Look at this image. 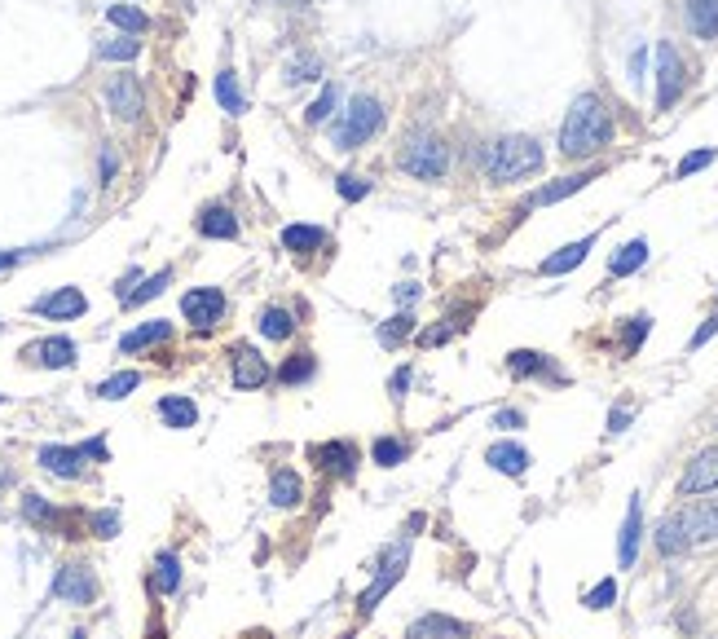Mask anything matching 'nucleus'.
Instances as JSON below:
<instances>
[{
	"instance_id": "nucleus-26",
	"label": "nucleus",
	"mask_w": 718,
	"mask_h": 639,
	"mask_svg": "<svg viewBox=\"0 0 718 639\" xmlns=\"http://www.w3.org/2000/svg\"><path fill=\"white\" fill-rule=\"evenodd\" d=\"M644 261H648V243H644V238H630V243H626V247L617 252L613 261H609V270H613L617 278H626V273L639 270Z\"/></svg>"
},
{
	"instance_id": "nucleus-22",
	"label": "nucleus",
	"mask_w": 718,
	"mask_h": 639,
	"mask_svg": "<svg viewBox=\"0 0 718 639\" xmlns=\"http://www.w3.org/2000/svg\"><path fill=\"white\" fill-rule=\"evenodd\" d=\"M300 499H305V485H300L296 468H278L274 481H269V503H274V507H296Z\"/></svg>"
},
{
	"instance_id": "nucleus-29",
	"label": "nucleus",
	"mask_w": 718,
	"mask_h": 639,
	"mask_svg": "<svg viewBox=\"0 0 718 639\" xmlns=\"http://www.w3.org/2000/svg\"><path fill=\"white\" fill-rule=\"evenodd\" d=\"M106 18H110L119 32H128V35H141L146 27H150V18L141 14L137 5H110V9H106Z\"/></svg>"
},
{
	"instance_id": "nucleus-55",
	"label": "nucleus",
	"mask_w": 718,
	"mask_h": 639,
	"mask_svg": "<svg viewBox=\"0 0 718 639\" xmlns=\"http://www.w3.org/2000/svg\"><path fill=\"white\" fill-rule=\"evenodd\" d=\"M626 424H630V410H621V405H617L613 415H609V433H621Z\"/></svg>"
},
{
	"instance_id": "nucleus-12",
	"label": "nucleus",
	"mask_w": 718,
	"mask_h": 639,
	"mask_svg": "<svg viewBox=\"0 0 718 639\" xmlns=\"http://www.w3.org/2000/svg\"><path fill=\"white\" fill-rule=\"evenodd\" d=\"M32 309L40 313V318H53V322H71V318H80V313L89 309V300H84V291H80V287H58L53 296H40Z\"/></svg>"
},
{
	"instance_id": "nucleus-15",
	"label": "nucleus",
	"mask_w": 718,
	"mask_h": 639,
	"mask_svg": "<svg viewBox=\"0 0 718 639\" xmlns=\"http://www.w3.org/2000/svg\"><path fill=\"white\" fill-rule=\"evenodd\" d=\"M27 358H32L35 367H49V370H67L75 367V344L67 336H53V339H40L27 348Z\"/></svg>"
},
{
	"instance_id": "nucleus-31",
	"label": "nucleus",
	"mask_w": 718,
	"mask_h": 639,
	"mask_svg": "<svg viewBox=\"0 0 718 639\" xmlns=\"http://www.w3.org/2000/svg\"><path fill=\"white\" fill-rule=\"evenodd\" d=\"M168 282H172V270H159V273H150V278H146V282H141L137 291H128V296H124V304H128V309H137V304L155 300V296H164V291H168Z\"/></svg>"
},
{
	"instance_id": "nucleus-3",
	"label": "nucleus",
	"mask_w": 718,
	"mask_h": 639,
	"mask_svg": "<svg viewBox=\"0 0 718 639\" xmlns=\"http://www.w3.org/2000/svg\"><path fill=\"white\" fill-rule=\"evenodd\" d=\"M383 129V106H379L375 98H353L348 101V110H344V119L335 124V133H331V141L340 146V150H357L362 141H371V137Z\"/></svg>"
},
{
	"instance_id": "nucleus-8",
	"label": "nucleus",
	"mask_w": 718,
	"mask_h": 639,
	"mask_svg": "<svg viewBox=\"0 0 718 639\" xmlns=\"http://www.w3.org/2000/svg\"><path fill=\"white\" fill-rule=\"evenodd\" d=\"M675 520H679V529H684L687 547H692V542H714L718 539V499L684 507V511H675Z\"/></svg>"
},
{
	"instance_id": "nucleus-1",
	"label": "nucleus",
	"mask_w": 718,
	"mask_h": 639,
	"mask_svg": "<svg viewBox=\"0 0 718 639\" xmlns=\"http://www.w3.org/2000/svg\"><path fill=\"white\" fill-rule=\"evenodd\" d=\"M609 141H613V115H609V106L595 98V93H581V98L569 106V115H564L560 155H564V159H586V155H600Z\"/></svg>"
},
{
	"instance_id": "nucleus-2",
	"label": "nucleus",
	"mask_w": 718,
	"mask_h": 639,
	"mask_svg": "<svg viewBox=\"0 0 718 639\" xmlns=\"http://www.w3.org/2000/svg\"><path fill=\"white\" fill-rule=\"evenodd\" d=\"M543 168V146L534 137H503L485 150V176L489 181H520Z\"/></svg>"
},
{
	"instance_id": "nucleus-36",
	"label": "nucleus",
	"mask_w": 718,
	"mask_h": 639,
	"mask_svg": "<svg viewBox=\"0 0 718 639\" xmlns=\"http://www.w3.org/2000/svg\"><path fill=\"white\" fill-rule=\"evenodd\" d=\"M313 375V358L308 353H291L282 367H278V384H305Z\"/></svg>"
},
{
	"instance_id": "nucleus-16",
	"label": "nucleus",
	"mask_w": 718,
	"mask_h": 639,
	"mask_svg": "<svg viewBox=\"0 0 718 639\" xmlns=\"http://www.w3.org/2000/svg\"><path fill=\"white\" fill-rule=\"evenodd\" d=\"M40 468L62 476V481H75V476L84 472V454L71 450V445H44V450H40Z\"/></svg>"
},
{
	"instance_id": "nucleus-4",
	"label": "nucleus",
	"mask_w": 718,
	"mask_h": 639,
	"mask_svg": "<svg viewBox=\"0 0 718 639\" xmlns=\"http://www.w3.org/2000/svg\"><path fill=\"white\" fill-rule=\"evenodd\" d=\"M397 164L411 172V176H419V181H441L445 172H449V146H445L441 137L419 133L406 141V150H402Z\"/></svg>"
},
{
	"instance_id": "nucleus-9",
	"label": "nucleus",
	"mask_w": 718,
	"mask_h": 639,
	"mask_svg": "<svg viewBox=\"0 0 718 639\" xmlns=\"http://www.w3.org/2000/svg\"><path fill=\"white\" fill-rule=\"evenodd\" d=\"M106 106L119 115V119H128V124H137L141 119V110H146V98H141V84H137V75H115L110 84H106Z\"/></svg>"
},
{
	"instance_id": "nucleus-11",
	"label": "nucleus",
	"mask_w": 718,
	"mask_h": 639,
	"mask_svg": "<svg viewBox=\"0 0 718 639\" xmlns=\"http://www.w3.org/2000/svg\"><path fill=\"white\" fill-rule=\"evenodd\" d=\"M230 370H234V388H242V393L269 384V362H265L256 348H247V344L230 353Z\"/></svg>"
},
{
	"instance_id": "nucleus-52",
	"label": "nucleus",
	"mask_w": 718,
	"mask_h": 639,
	"mask_svg": "<svg viewBox=\"0 0 718 639\" xmlns=\"http://www.w3.org/2000/svg\"><path fill=\"white\" fill-rule=\"evenodd\" d=\"M115 168H119V159H115V150L106 146V150H102V186H110V176H115Z\"/></svg>"
},
{
	"instance_id": "nucleus-60",
	"label": "nucleus",
	"mask_w": 718,
	"mask_h": 639,
	"mask_svg": "<svg viewBox=\"0 0 718 639\" xmlns=\"http://www.w3.org/2000/svg\"><path fill=\"white\" fill-rule=\"evenodd\" d=\"M247 639H269V635H247Z\"/></svg>"
},
{
	"instance_id": "nucleus-14",
	"label": "nucleus",
	"mask_w": 718,
	"mask_h": 639,
	"mask_svg": "<svg viewBox=\"0 0 718 639\" xmlns=\"http://www.w3.org/2000/svg\"><path fill=\"white\" fill-rule=\"evenodd\" d=\"M468 635L472 631L458 617H445V613H428V617L411 622V631H406V639H468Z\"/></svg>"
},
{
	"instance_id": "nucleus-41",
	"label": "nucleus",
	"mask_w": 718,
	"mask_h": 639,
	"mask_svg": "<svg viewBox=\"0 0 718 639\" xmlns=\"http://www.w3.org/2000/svg\"><path fill=\"white\" fill-rule=\"evenodd\" d=\"M98 53H102L106 62H133V58L141 53V44H137V40H128V35H124V40H106L102 49H98Z\"/></svg>"
},
{
	"instance_id": "nucleus-24",
	"label": "nucleus",
	"mask_w": 718,
	"mask_h": 639,
	"mask_svg": "<svg viewBox=\"0 0 718 639\" xmlns=\"http://www.w3.org/2000/svg\"><path fill=\"white\" fill-rule=\"evenodd\" d=\"M199 234L203 238H239V216L230 207H207L199 216Z\"/></svg>"
},
{
	"instance_id": "nucleus-45",
	"label": "nucleus",
	"mask_w": 718,
	"mask_h": 639,
	"mask_svg": "<svg viewBox=\"0 0 718 639\" xmlns=\"http://www.w3.org/2000/svg\"><path fill=\"white\" fill-rule=\"evenodd\" d=\"M613 600H617V582H613V577H604V582L586 596V608H609Z\"/></svg>"
},
{
	"instance_id": "nucleus-17",
	"label": "nucleus",
	"mask_w": 718,
	"mask_h": 639,
	"mask_svg": "<svg viewBox=\"0 0 718 639\" xmlns=\"http://www.w3.org/2000/svg\"><path fill=\"white\" fill-rule=\"evenodd\" d=\"M590 247H595V234H590V238H578V243H569V247H560V252H555V256H547V261H543L538 270L547 273V278L578 270L581 261H586V252H590Z\"/></svg>"
},
{
	"instance_id": "nucleus-32",
	"label": "nucleus",
	"mask_w": 718,
	"mask_h": 639,
	"mask_svg": "<svg viewBox=\"0 0 718 639\" xmlns=\"http://www.w3.org/2000/svg\"><path fill=\"white\" fill-rule=\"evenodd\" d=\"M657 551H661V556H679V551H687V539H684V529H679L675 516H666V520L657 525Z\"/></svg>"
},
{
	"instance_id": "nucleus-40",
	"label": "nucleus",
	"mask_w": 718,
	"mask_h": 639,
	"mask_svg": "<svg viewBox=\"0 0 718 639\" xmlns=\"http://www.w3.org/2000/svg\"><path fill=\"white\" fill-rule=\"evenodd\" d=\"M371 454H375V463H379V468H397V463L406 459V445H402L397 437H379Z\"/></svg>"
},
{
	"instance_id": "nucleus-13",
	"label": "nucleus",
	"mask_w": 718,
	"mask_h": 639,
	"mask_svg": "<svg viewBox=\"0 0 718 639\" xmlns=\"http://www.w3.org/2000/svg\"><path fill=\"white\" fill-rule=\"evenodd\" d=\"M639 539H644V503H639V494H635L630 507H626L621 539H617V560H621V569H630V565H635V556H639Z\"/></svg>"
},
{
	"instance_id": "nucleus-30",
	"label": "nucleus",
	"mask_w": 718,
	"mask_h": 639,
	"mask_svg": "<svg viewBox=\"0 0 718 639\" xmlns=\"http://www.w3.org/2000/svg\"><path fill=\"white\" fill-rule=\"evenodd\" d=\"M176 587H181V565H176L172 551H159V560H155V591H159V596H172Z\"/></svg>"
},
{
	"instance_id": "nucleus-57",
	"label": "nucleus",
	"mask_w": 718,
	"mask_h": 639,
	"mask_svg": "<svg viewBox=\"0 0 718 639\" xmlns=\"http://www.w3.org/2000/svg\"><path fill=\"white\" fill-rule=\"evenodd\" d=\"M23 261V252H0V270H14Z\"/></svg>"
},
{
	"instance_id": "nucleus-50",
	"label": "nucleus",
	"mask_w": 718,
	"mask_h": 639,
	"mask_svg": "<svg viewBox=\"0 0 718 639\" xmlns=\"http://www.w3.org/2000/svg\"><path fill=\"white\" fill-rule=\"evenodd\" d=\"M454 336V327H432V331H423V336H419V344H423V348H432V344H445V339Z\"/></svg>"
},
{
	"instance_id": "nucleus-37",
	"label": "nucleus",
	"mask_w": 718,
	"mask_h": 639,
	"mask_svg": "<svg viewBox=\"0 0 718 639\" xmlns=\"http://www.w3.org/2000/svg\"><path fill=\"white\" fill-rule=\"evenodd\" d=\"M411 331H414V318L411 313H397V318H388V322L379 327V344H383V348H397Z\"/></svg>"
},
{
	"instance_id": "nucleus-53",
	"label": "nucleus",
	"mask_w": 718,
	"mask_h": 639,
	"mask_svg": "<svg viewBox=\"0 0 718 639\" xmlns=\"http://www.w3.org/2000/svg\"><path fill=\"white\" fill-rule=\"evenodd\" d=\"M80 454H84V459H102V463H106V441H84V445H80Z\"/></svg>"
},
{
	"instance_id": "nucleus-44",
	"label": "nucleus",
	"mask_w": 718,
	"mask_h": 639,
	"mask_svg": "<svg viewBox=\"0 0 718 639\" xmlns=\"http://www.w3.org/2000/svg\"><path fill=\"white\" fill-rule=\"evenodd\" d=\"M89 525H93L98 539H115V534H119V511H93Z\"/></svg>"
},
{
	"instance_id": "nucleus-18",
	"label": "nucleus",
	"mask_w": 718,
	"mask_h": 639,
	"mask_svg": "<svg viewBox=\"0 0 718 639\" xmlns=\"http://www.w3.org/2000/svg\"><path fill=\"white\" fill-rule=\"evenodd\" d=\"M489 468H498L503 476H524L529 468V454H524V445H515V441H498V445H489Z\"/></svg>"
},
{
	"instance_id": "nucleus-21",
	"label": "nucleus",
	"mask_w": 718,
	"mask_h": 639,
	"mask_svg": "<svg viewBox=\"0 0 718 639\" xmlns=\"http://www.w3.org/2000/svg\"><path fill=\"white\" fill-rule=\"evenodd\" d=\"M687 27L701 40H718V0H687Z\"/></svg>"
},
{
	"instance_id": "nucleus-5",
	"label": "nucleus",
	"mask_w": 718,
	"mask_h": 639,
	"mask_svg": "<svg viewBox=\"0 0 718 639\" xmlns=\"http://www.w3.org/2000/svg\"><path fill=\"white\" fill-rule=\"evenodd\" d=\"M684 58L670 40L657 44V110H670L675 101L684 98Z\"/></svg>"
},
{
	"instance_id": "nucleus-39",
	"label": "nucleus",
	"mask_w": 718,
	"mask_h": 639,
	"mask_svg": "<svg viewBox=\"0 0 718 639\" xmlns=\"http://www.w3.org/2000/svg\"><path fill=\"white\" fill-rule=\"evenodd\" d=\"M23 516H27L32 525H58V507L44 503L40 494H27V499H23Z\"/></svg>"
},
{
	"instance_id": "nucleus-48",
	"label": "nucleus",
	"mask_w": 718,
	"mask_h": 639,
	"mask_svg": "<svg viewBox=\"0 0 718 639\" xmlns=\"http://www.w3.org/2000/svg\"><path fill=\"white\" fill-rule=\"evenodd\" d=\"M714 336H718V313H714V318H705V322H701V331H696V336L687 339V348H701L705 339H714Z\"/></svg>"
},
{
	"instance_id": "nucleus-46",
	"label": "nucleus",
	"mask_w": 718,
	"mask_h": 639,
	"mask_svg": "<svg viewBox=\"0 0 718 639\" xmlns=\"http://www.w3.org/2000/svg\"><path fill=\"white\" fill-rule=\"evenodd\" d=\"M710 164H714V150H692V155L679 159V176H692V172L710 168Z\"/></svg>"
},
{
	"instance_id": "nucleus-7",
	"label": "nucleus",
	"mask_w": 718,
	"mask_h": 639,
	"mask_svg": "<svg viewBox=\"0 0 718 639\" xmlns=\"http://www.w3.org/2000/svg\"><path fill=\"white\" fill-rule=\"evenodd\" d=\"M53 596L67 605H93L98 600V577L89 565H62L53 577Z\"/></svg>"
},
{
	"instance_id": "nucleus-6",
	"label": "nucleus",
	"mask_w": 718,
	"mask_h": 639,
	"mask_svg": "<svg viewBox=\"0 0 718 639\" xmlns=\"http://www.w3.org/2000/svg\"><path fill=\"white\" fill-rule=\"evenodd\" d=\"M181 313H185V322H194V331H212L225 318V296L216 287H194L181 296Z\"/></svg>"
},
{
	"instance_id": "nucleus-28",
	"label": "nucleus",
	"mask_w": 718,
	"mask_h": 639,
	"mask_svg": "<svg viewBox=\"0 0 718 639\" xmlns=\"http://www.w3.org/2000/svg\"><path fill=\"white\" fill-rule=\"evenodd\" d=\"M216 101H221V110H230V115H242V110H247L234 71H221V75H216Z\"/></svg>"
},
{
	"instance_id": "nucleus-47",
	"label": "nucleus",
	"mask_w": 718,
	"mask_h": 639,
	"mask_svg": "<svg viewBox=\"0 0 718 639\" xmlns=\"http://www.w3.org/2000/svg\"><path fill=\"white\" fill-rule=\"evenodd\" d=\"M648 322H652V318H644V313H639V318H630V327H626V348H639V344H644Z\"/></svg>"
},
{
	"instance_id": "nucleus-42",
	"label": "nucleus",
	"mask_w": 718,
	"mask_h": 639,
	"mask_svg": "<svg viewBox=\"0 0 718 639\" xmlns=\"http://www.w3.org/2000/svg\"><path fill=\"white\" fill-rule=\"evenodd\" d=\"M335 190H340V195H344L348 203H357V199H366V195H371V181H362L357 172H340Z\"/></svg>"
},
{
	"instance_id": "nucleus-34",
	"label": "nucleus",
	"mask_w": 718,
	"mask_h": 639,
	"mask_svg": "<svg viewBox=\"0 0 718 639\" xmlns=\"http://www.w3.org/2000/svg\"><path fill=\"white\" fill-rule=\"evenodd\" d=\"M291 331H296V322H291L287 309H265L260 313V336L265 339H291Z\"/></svg>"
},
{
	"instance_id": "nucleus-56",
	"label": "nucleus",
	"mask_w": 718,
	"mask_h": 639,
	"mask_svg": "<svg viewBox=\"0 0 718 639\" xmlns=\"http://www.w3.org/2000/svg\"><path fill=\"white\" fill-rule=\"evenodd\" d=\"M419 300V287H414V282H402V287H397V304H414Z\"/></svg>"
},
{
	"instance_id": "nucleus-10",
	"label": "nucleus",
	"mask_w": 718,
	"mask_h": 639,
	"mask_svg": "<svg viewBox=\"0 0 718 639\" xmlns=\"http://www.w3.org/2000/svg\"><path fill=\"white\" fill-rule=\"evenodd\" d=\"M710 490H718V445L701 450L679 481V494H710Z\"/></svg>"
},
{
	"instance_id": "nucleus-58",
	"label": "nucleus",
	"mask_w": 718,
	"mask_h": 639,
	"mask_svg": "<svg viewBox=\"0 0 718 639\" xmlns=\"http://www.w3.org/2000/svg\"><path fill=\"white\" fill-rule=\"evenodd\" d=\"M9 481H14V472H9V468H5V463H0V490H5Z\"/></svg>"
},
{
	"instance_id": "nucleus-35",
	"label": "nucleus",
	"mask_w": 718,
	"mask_h": 639,
	"mask_svg": "<svg viewBox=\"0 0 718 639\" xmlns=\"http://www.w3.org/2000/svg\"><path fill=\"white\" fill-rule=\"evenodd\" d=\"M547 358H543V353H534V348H515L512 358H507V370H512V375H520V379H524V375H547Z\"/></svg>"
},
{
	"instance_id": "nucleus-33",
	"label": "nucleus",
	"mask_w": 718,
	"mask_h": 639,
	"mask_svg": "<svg viewBox=\"0 0 718 639\" xmlns=\"http://www.w3.org/2000/svg\"><path fill=\"white\" fill-rule=\"evenodd\" d=\"M137 384H141L137 370H119V375H110V379H102V384H98V397H106V402H119V397H128Z\"/></svg>"
},
{
	"instance_id": "nucleus-25",
	"label": "nucleus",
	"mask_w": 718,
	"mask_h": 639,
	"mask_svg": "<svg viewBox=\"0 0 718 639\" xmlns=\"http://www.w3.org/2000/svg\"><path fill=\"white\" fill-rule=\"evenodd\" d=\"M159 419H164L168 428H176V433H181V428H194V424H199V405L190 402V397H164V402H159Z\"/></svg>"
},
{
	"instance_id": "nucleus-49",
	"label": "nucleus",
	"mask_w": 718,
	"mask_h": 639,
	"mask_svg": "<svg viewBox=\"0 0 718 639\" xmlns=\"http://www.w3.org/2000/svg\"><path fill=\"white\" fill-rule=\"evenodd\" d=\"M406 388H411V367H402L397 375H392V379H388V393H392L397 402L406 397Z\"/></svg>"
},
{
	"instance_id": "nucleus-51",
	"label": "nucleus",
	"mask_w": 718,
	"mask_h": 639,
	"mask_svg": "<svg viewBox=\"0 0 718 639\" xmlns=\"http://www.w3.org/2000/svg\"><path fill=\"white\" fill-rule=\"evenodd\" d=\"M494 428H524V415H520V410H498V415H494Z\"/></svg>"
},
{
	"instance_id": "nucleus-38",
	"label": "nucleus",
	"mask_w": 718,
	"mask_h": 639,
	"mask_svg": "<svg viewBox=\"0 0 718 639\" xmlns=\"http://www.w3.org/2000/svg\"><path fill=\"white\" fill-rule=\"evenodd\" d=\"M335 106H340V89H335V84H326V89H322V98L305 110V119H308V124H326Z\"/></svg>"
},
{
	"instance_id": "nucleus-27",
	"label": "nucleus",
	"mask_w": 718,
	"mask_h": 639,
	"mask_svg": "<svg viewBox=\"0 0 718 639\" xmlns=\"http://www.w3.org/2000/svg\"><path fill=\"white\" fill-rule=\"evenodd\" d=\"M326 243V234L317 230V225H287L282 230V247L287 252H313V247H322Z\"/></svg>"
},
{
	"instance_id": "nucleus-54",
	"label": "nucleus",
	"mask_w": 718,
	"mask_h": 639,
	"mask_svg": "<svg viewBox=\"0 0 718 639\" xmlns=\"http://www.w3.org/2000/svg\"><path fill=\"white\" fill-rule=\"evenodd\" d=\"M137 278H141L137 270H128V273H124V278H119V287H115V296H119V300H124V296H128V291H133V287H137Z\"/></svg>"
},
{
	"instance_id": "nucleus-23",
	"label": "nucleus",
	"mask_w": 718,
	"mask_h": 639,
	"mask_svg": "<svg viewBox=\"0 0 718 639\" xmlns=\"http://www.w3.org/2000/svg\"><path fill=\"white\" fill-rule=\"evenodd\" d=\"M172 336V322L164 318H155V322H141L137 331H128V336L119 339V353H141V348H150V344H159V339Z\"/></svg>"
},
{
	"instance_id": "nucleus-59",
	"label": "nucleus",
	"mask_w": 718,
	"mask_h": 639,
	"mask_svg": "<svg viewBox=\"0 0 718 639\" xmlns=\"http://www.w3.org/2000/svg\"><path fill=\"white\" fill-rule=\"evenodd\" d=\"M71 639H89V635H84V631H75V635H71Z\"/></svg>"
},
{
	"instance_id": "nucleus-43",
	"label": "nucleus",
	"mask_w": 718,
	"mask_h": 639,
	"mask_svg": "<svg viewBox=\"0 0 718 639\" xmlns=\"http://www.w3.org/2000/svg\"><path fill=\"white\" fill-rule=\"evenodd\" d=\"M317 75H322V62L317 58H300V62L287 67V84H305V80H317Z\"/></svg>"
},
{
	"instance_id": "nucleus-20",
	"label": "nucleus",
	"mask_w": 718,
	"mask_h": 639,
	"mask_svg": "<svg viewBox=\"0 0 718 639\" xmlns=\"http://www.w3.org/2000/svg\"><path fill=\"white\" fill-rule=\"evenodd\" d=\"M313 459H317V463H322V468L331 472V476H344V481H348V476H353V463H357V454H353V445H344V441H331V445H317V450H313Z\"/></svg>"
},
{
	"instance_id": "nucleus-19",
	"label": "nucleus",
	"mask_w": 718,
	"mask_h": 639,
	"mask_svg": "<svg viewBox=\"0 0 718 639\" xmlns=\"http://www.w3.org/2000/svg\"><path fill=\"white\" fill-rule=\"evenodd\" d=\"M595 181V172H578V176H560V181H551V186H543L534 199H529V207H547V203H560L569 199V195H578V190H586Z\"/></svg>"
}]
</instances>
